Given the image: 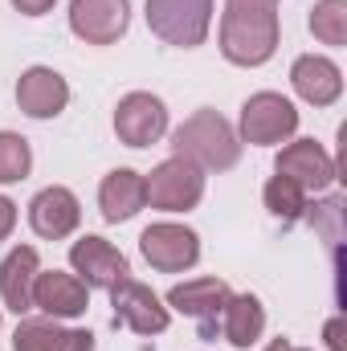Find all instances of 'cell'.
Wrapping results in <instances>:
<instances>
[{"instance_id":"cell-27","label":"cell","mask_w":347,"mask_h":351,"mask_svg":"<svg viewBox=\"0 0 347 351\" xmlns=\"http://www.w3.org/2000/svg\"><path fill=\"white\" fill-rule=\"evenodd\" d=\"M261 351H307V348H294L290 339H270V348H261Z\"/></svg>"},{"instance_id":"cell-3","label":"cell","mask_w":347,"mask_h":351,"mask_svg":"<svg viewBox=\"0 0 347 351\" xmlns=\"http://www.w3.org/2000/svg\"><path fill=\"white\" fill-rule=\"evenodd\" d=\"M213 25V0H147V29L176 49L204 45Z\"/></svg>"},{"instance_id":"cell-13","label":"cell","mask_w":347,"mask_h":351,"mask_svg":"<svg viewBox=\"0 0 347 351\" xmlns=\"http://www.w3.org/2000/svg\"><path fill=\"white\" fill-rule=\"evenodd\" d=\"M78 221H82V204H78V196H74L70 188H62V184H49V188H41V192L29 200V225H33V233L45 237V241L70 237V233L78 229Z\"/></svg>"},{"instance_id":"cell-20","label":"cell","mask_w":347,"mask_h":351,"mask_svg":"<svg viewBox=\"0 0 347 351\" xmlns=\"http://www.w3.org/2000/svg\"><path fill=\"white\" fill-rule=\"evenodd\" d=\"M265 331V306H261L254 294H233L221 311V335L225 343L237 351H250Z\"/></svg>"},{"instance_id":"cell-16","label":"cell","mask_w":347,"mask_h":351,"mask_svg":"<svg viewBox=\"0 0 347 351\" xmlns=\"http://www.w3.org/2000/svg\"><path fill=\"white\" fill-rule=\"evenodd\" d=\"M290 86L302 102L311 106H331L339 102L344 94V70L331 62V58H319V53H302L294 66H290Z\"/></svg>"},{"instance_id":"cell-6","label":"cell","mask_w":347,"mask_h":351,"mask_svg":"<svg viewBox=\"0 0 347 351\" xmlns=\"http://www.w3.org/2000/svg\"><path fill=\"white\" fill-rule=\"evenodd\" d=\"M164 131H168L164 98H156L147 90H131V94L119 98V106H115V135H119V143L152 147V143L164 139Z\"/></svg>"},{"instance_id":"cell-17","label":"cell","mask_w":347,"mask_h":351,"mask_svg":"<svg viewBox=\"0 0 347 351\" xmlns=\"http://www.w3.org/2000/svg\"><path fill=\"white\" fill-rule=\"evenodd\" d=\"M143 204H147V192H143V176L139 172H131V168H115V172L102 176V184H98V208H102V221L123 225V221L139 217Z\"/></svg>"},{"instance_id":"cell-18","label":"cell","mask_w":347,"mask_h":351,"mask_svg":"<svg viewBox=\"0 0 347 351\" xmlns=\"http://www.w3.org/2000/svg\"><path fill=\"white\" fill-rule=\"evenodd\" d=\"M37 250L33 245H16L4 262H0V298L12 315H29L33 311V282H37Z\"/></svg>"},{"instance_id":"cell-26","label":"cell","mask_w":347,"mask_h":351,"mask_svg":"<svg viewBox=\"0 0 347 351\" xmlns=\"http://www.w3.org/2000/svg\"><path fill=\"white\" fill-rule=\"evenodd\" d=\"M323 339H327V348H331V351H344V319H339V315H335V319L327 323Z\"/></svg>"},{"instance_id":"cell-14","label":"cell","mask_w":347,"mask_h":351,"mask_svg":"<svg viewBox=\"0 0 347 351\" xmlns=\"http://www.w3.org/2000/svg\"><path fill=\"white\" fill-rule=\"evenodd\" d=\"M33 306L45 311L49 319H78L90 306V286L78 274H62V269H37L33 282Z\"/></svg>"},{"instance_id":"cell-1","label":"cell","mask_w":347,"mask_h":351,"mask_svg":"<svg viewBox=\"0 0 347 351\" xmlns=\"http://www.w3.org/2000/svg\"><path fill=\"white\" fill-rule=\"evenodd\" d=\"M282 21L278 0H225L221 16V53L233 66H265L278 53Z\"/></svg>"},{"instance_id":"cell-23","label":"cell","mask_w":347,"mask_h":351,"mask_svg":"<svg viewBox=\"0 0 347 351\" xmlns=\"http://www.w3.org/2000/svg\"><path fill=\"white\" fill-rule=\"evenodd\" d=\"M29 168H33L29 139L16 135V131H0V184H16V180H25Z\"/></svg>"},{"instance_id":"cell-4","label":"cell","mask_w":347,"mask_h":351,"mask_svg":"<svg viewBox=\"0 0 347 351\" xmlns=\"http://www.w3.org/2000/svg\"><path fill=\"white\" fill-rule=\"evenodd\" d=\"M294 131H298V110H294L290 98H282L274 90H258V94L246 98L237 139H246L254 147H274V143H286Z\"/></svg>"},{"instance_id":"cell-12","label":"cell","mask_w":347,"mask_h":351,"mask_svg":"<svg viewBox=\"0 0 347 351\" xmlns=\"http://www.w3.org/2000/svg\"><path fill=\"white\" fill-rule=\"evenodd\" d=\"M229 298H233V290H229L225 278H192V282H180V286L168 290V306L188 315V319H196L204 335L217 331L221 311H225Z\"/></svg>"},{"instance_id":"cell-5","label":"cell","mask_w":347,"mask_h":351,"mask_svg":"<svg viewBox=\"0 0 347 351\" xmlns=\"http://www.w3.org/2000/svg\"><path fill=\"white\" fill-rule=\"evenodd\" d=\"M143 192H147V204L160 213H188L204 196V172L192 160L172 156L160 168H152V176H143Z\"/></svg>"},{"instance_id":"cell-2","label":"cell","mask_w":347,"mask_h":351,"mask_svg":"<svg viewBox=\"0 0 347 351\" xmlns=\"http://www.w3.org/2000/svg\"><path fill=\"white\" fill-rule=\"evenodd\" d=\"M172 156L192 160L200 172H229L241 160V139L217 110H196L172 131Z\"/></svg>"},{"instance_id":"cell-9","label":"cell","mask_w":347,"mask_h":351,"mask_svg":"<svg viewBox=\"0 0 347 351\" xmlns=\"http://www.w3.org/2000/svg\"><path fill=\"white\" fill-rule=\"evenodd\" d=\"M131 25V0H70V29L86 45H115Z\"/></svg>"},{"instance_id":"cell-19","label":"cell","mask_w":347,"mask_h":351,"mask_svg":"<svg viewBox=\"0 0 347 351\" xmlns=\"http://www.w3.org/2000/svg\"><path fill=\"white\" fill-rule=\"evenodd\" d=\"M12 351H94V335L58 327V319H21Z\"/></svg>"},{"instance_id":"cell-22","label":"cell","mask_w":347,"mask_h":351,"mask_svg":"<svg viewBox=\"0 0 347 351\" xmlns=\"http://www.w3.org/2000/svg\"><path fill=\"white\" fill-rule=\"evenodd\" d=\"M311 33L331 49L347 45V0H319L311 8Z\"/></svg>"},{"instance_id":"cell-11","label":"cell","mask_w":347,"mask_h":351,"mask_svg":"<svg viewBox=\"0 0 347 351\" xmlns=\"http://www.w3.org/2000/svg\"><path fill=\"white\" fill-rule=\"evenodd\" d=\"M70 265H74V274L86 282L90 290H110V286H119L123 278H131V265L127 258L106 241V237H78L74 245H70Z\"/></svg>"},{"instance_id":"cell-25","label":"cell","mask_w":347,"mask_h":351,"mask_svg":"<svg viewBox=\"0 0 347 351\" xmlns=\"http://www.w3.org/2000/svg\"><path fill=\"white\" fill-rule=\"evenodd\" d=\"M53 4H58V0H12V8L25 12V16H45Z\"/></svg>"},{"instance_id":"cell-21","label":"cell","mask_w":347,"mask_h":351,"mask_svg":"<svg viewBox=\"0 0 347 351\" xmlns=\"http://www.w3.org/2000/svg\"><path fill=\"white\" fill-rule=\"evenodd\" d=\"M265 208H270V217H278L282 225H290V221H302V213H307V192L294 184V180H286V176H270V184H265Z\"/></svg>"},{"instance_id":"cell-8","label":"cell","mask_w":347,"mask_h":351,"mask_svg":"<svg viewBox=\"0 0 347 351\" xmlns=\"http://www.w3.org/2000/svg\"><path fill=\"white\" fill-rule=\"evenodd\" d=\"M110 306H115V323H123L135 335H160L172 323L164 298L135 278H123L119 286H110Z\"/></svg>"},{"instance_id":"cell-10","label":"cell","mask_w":347,"mask_h":351,"mask_svg":"<svg viewBox=\"0 0 347 351\" xmlns=\"http://www.w3.org/2000/svg\"><path fill=\"white\" fill-rule=\"evenodd\" d=\"M274 172L286 176V180H294L302 192H323V188L335 184V160L327 156L323 143H315V139H294V143H286V147L278 152Z\"/></svg>"},{"instance_id":"cell-15","label":"cell","mask_w":347,"mask_h":351,"mask_svg":"<svg viewBox=\"0 0 347 351\" xmlns=\"http://www.w3.org/2000/svg\"><path fill=\"white\" fill-rule=\"evenodd\" d=\"M70 102V86L58 70L49 66H29L16 82V106L29 119H58Z\"/></svg>"},{"instance_id":"cell-7","label":"cell","mask_w":347,"mask_h":351,"mask_svg":"<svg viewBox=\"0 0 347 351\" xmlns=\"http://www.w3.org/2000/svg\"><path fill=\"white\" fill-rule=\"evenodd\" d=\"M139 254L160 274H184L200 262V237L188 225L160 221V225H147L139 233Z\"/></svg>"},{"instance_id":"cell-24","label":"cell","mask_w":347,"mask_h":351,"mask_svg":"<svg viewBox=\"0 0 347 351\" xmlns=\"http://www.w3.org/2000/svg\"><path fill=\"white\" fill-rule=\"evenodd\" d=\"M12 229H16V204L8 196H0V241H8Z\"/></svg>"}]
</instances>
